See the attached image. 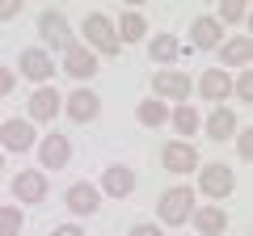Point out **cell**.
Returning <instances> with one entry per match:
<instances>
[{"instance_id":"obj_1","label":"cell","mask_w":253,"mask_h":236,"mask_svg":"<svg viewBox=\"0 0 253 236\" xmlns=\"http://www.w3.org/2000/svg\"><path fill=\"white\" fill-rule=\"evenodd\" d=\"M81 34H84V46H89L93 55H118L123 51L118 38H114V21H110L106 13H89V17L81 21Z\"/></svg>"},{"instance_id":"obj_5","label":"cell","mask_w":253,"mask_h":236,"mask_svg":"<svg viewBox=\"0 0 253 236\" xmlns=\"http://www.w3.org/2000/svg\"><path fill=\"white\" fill-rule=\"evenodd\" d=\"M199 190L207 198H228L236 190V173L228 169L224 160H211V164H199Z\"/></svg>"},{"instance_id":"obj_8","label":"cell","mask_w":253,"mask_h":236,"mask_svg":"<svg viewBox=\"0 0 253 236\" xmlns=\"http://www.w3.org/2000/svg\"><path fill=\"white\" fill-rule=\"evenodd\" d=\"M161 164L169 173H194L203 160H199V148L190 144V139H169V144L161 148Z\"/></svg>"},{"instance_id":"obj_29","label":"cell","mask_w":253,"mask_h":236,"mask_svg":"<svg viewBox=\"0 0 253 236\" xmlns=\"http://www.w3.org/2000/svg\"><path fill=\"white\" fill-rule=\"evenodd\" d=\"M232 139H236V152H241V160H249V148H253V144H249V131L241 127V131H236Z\"/></svg>"},{"instance_id":"obj_24","label":"cell","mask_w":253,"mask_h":236,"mask_svg":"<svg viewBox=\"0 0 253 236\" xmlns=\"http://www.w3.org/2000/svg\"><path fill=\"white\" fill-rule=\"evenodd\" d=\"M135 118H139V127H165L169 122V106L156 101V97H144L135 106Z\"/></svg>"},{"instance_id":"obj_18","label":"cell","mask_w":253,"mask_h":236,"mask_svg":"<svg viewBox=\"0 0 253 236\" xmlns=\"http://www.w3.org/2000/svg\"><path fill=\"white\" fill-rule=\"evenodd\" d=\"M131 190H135V173L126 169V164H106V173H101V190H97V194H110V198H126Z\"/></svg>"},{"instance_id":"obj_22","label":"cell","mask_w":253,"mask_h":236,"mask_svg":"<svg viewBox=\"0 0 253 236\" xmlns=\"http://www.w3.org/2000/svg\"><path fill=\"white\" fill-rule=\"evenodd\" d=\"M148 55H152V64H161V68H169L173 59L181 55V42L173 34H152V42H148Z\"/></svg>"},{"instance_id":"obj_2","label":"cell","mask_w":253,"mask_h":236,"mask_svg":"<svg viewBox=\"0 0 253 236\" xmlns=\"http://www.w3.org/2000/svg\"><path fill=\"white\" fill-rule=\"evenodd\" d=\"M156 211H161V224L165 228L190 224V215H194V190H190V186H173V190H165L161 202H156Z\"/></svg>"},{"instance_id":"obj_32","label":"cell","mask_w":253,"mask_h":236,"mask_svg":"<svg viewBox=\"0 0 253 236\" xmlns=\"http://www.w3.org/2000/svg\"><path fill=\"white\" fill-rule=\"evenodd\" d=\"M51 236H84V232H81V228H76V224H59V228H55Z\"/></svg>"},{"instance_id":"obj_21","label":"cell","mask_w":253,"mask_h":236,"mask_svg":"<svg viewBox=\"0 0 253 236\" xmlns=\"http://www.w3.org/2000/svg\"><path fill=\"white\" fill-rule=\"evenodd\" d=\"M190 34H194V46H199V51H215V46L224 42V26H219L215 17H194Z\"/></svg>"},{"instance_id":"obj_34","label":"cell","mask_w":253,"mask_h":236,"mask_svg":"<svg viewBox=\"0 0 253 236\" xmlns=\"http://www.w3.org/2000/svg\"><path fill=\"white\" fill-rule=\"evenodd\" d=\"M17 236H26V232H17Z\"/></svg>"},{"instance_id":"obj_17","label":"cell","mask_w":253,"mask_h":236,"mask_svg":"<svg viewBox=\"0 0 253 236\" xmlns=\"http://www.w3.org/2000/svg\"><path fill=\"white\" fill-rule=\"evenodd\" d=\"M63 72H68V76H76V80H89V76L97 72V55H93L84 42L68 46V51H63Z\"/></svg>"},{"instance_id":"obj_6","label":"cell","mask_w":253,"mask_h":236,"mask_svg":"<svg viewBox=\"0 0 253 236\" xmlns=\"http://www.w3.org/2000/svg\"><path fill=\"white\" fill-rule=\"evenodd\" d=\"M38 148V131L30 118H4L0 122V152H30Z\"/></svg>"},{"instance_id":"obj_23","label":"cell","mask_w":253,"mask_h":236,"mask_svg":"<svg viewBox=\"0 0 253 236\" xmlns=\"http://www.w3.org/2000/svg\"><path fill=\"white\" fill-rule=\"evenodd\" d=\"M169 122H173L177 135H194V131H203V118H199V110L190 106V101H181V106L169 110Z\"/></svg>"},{"instance_id":"obj_9","label":"cell","mask_w":253,"mask_h":236,"mask_svg":"<svg viewBox=\"0 0 253 236\" xmlns=\"http://www.w3.org/2000/svg\"><path fill=\"white\" fill-rule=\"evenodd\" d=\"M215 55H219V68H241V72H249V59H253V38L249 34H232V38H224V42L215 46Z\"/></svg>"},{"instance_id":"obj_13","label":"cell","mask_w":253,"mask_h":236,"mask_svg":"<svg viewBox=\"0 0 253 236\" xmlns=\"http://www.w3.org/2000/svg\"><path fill=\"white\" fill-rule=\"evenodd\" d=\"M199 93H203V101L228 106V97H232V72H224V68H207V72L199 76Z\"/></svg>"},{"instance_id":"obj_12","label":"cell","mask_w":253,"mask_h":236,"mask_svg":"<svg viewBox=\"0 0 253 236\" xmlns=\"http://www.w3.org/2000/svg\"><path fill=\"white\" fill-rule=\"evenodd\" d=\"M13 198L17 202H42L46 198V173L42 169H21L17 177H13Z\"/></svg>"},{"instance_id":"obj_33","label":"cell","mask_w":253,"mask_h":236,"mask_svg":"<svg viewBox=\"0 0 253 236\" xmlns=\"http://www.w3.org/2000/svg\"><path fill=\"white\" fill-rule=\"evenodd\" d=\"M0 169H4V152H0Z\"/></svg>"},{"instance_id":"obj_11","label":"cell","mask_w":253,"mask_h":236,"mask_svg":"<svg viewBox=\"0 0 253 236\" xmlns=\"http://www.w3.org/2000/svg\"><path fill=\"white\" fill-rule=\"evenodd\" d=\"M63 114L72 118V122H93V118L101 114V97L93 89H72L63 97Z\"/></svg>"},{"instance_id":"obj_7","label":"cell","mask_w":253,"mask_h":236,"mask_svg":"<svg viewBox=\"0 0 253 236\" xmlns=\"http://www.w3.org/2000/svg\"><path fill=\"white\" fill-rule=\"evenodd\" d=\"M17 72L26 76V80H34L38 89H42V84L55 76V59L42 51V46H26V51L17 55Z\"/></svg>"},{"instance_id":"obj_25","label":"cell","mask_w":253,"mask_h":236,"mask_svg":"<svg viewBox=\"0 0 253 236\" xmlns=\"http://www.w3.org/2000/svg\"><path fill=\"white\" fill-rule=\"evenodd\" d=\"M21 228H26V211L21 207H0V236H17Z\"/></svg>"},{"instance_id":"obj_27","label":"cell","mask_w":253,"mask_h":236,"mask_svg":"<svg viewBox=\"0 0 253 236\" xmlns=\"http://www.w3.org/2000/svg\"><path fill=\"white\" fill-rule=\"evenodd\" d=\"M232 97H236V101H249V97H253V76H249V72L232 76Z\"/></svg>"},{"instance_id":"obj_30","label":"cell","mask_w":253,"mask_h":236,"mask_svg":"<svg viewBox=\"0 0 253 236\" xmlns=\"http://www.w3.org/2000/svg\"><path fill=\"white\" fill-rule=\"evenodd\" d=\"M13 84H17V76H13L9 68H0V97H9V93H13Z\"/></svg>"},{"instance_id":"obj_16","label":"cell","mask_w":253,"mask_h":236,"mask_svg":"<svg viewBox=\"0 0 253 236\" xmlns=\"http://www.w3.org/2000/svg\"><path fill=\"white\" fill-rule=\"evenodd\" d=\"M59 89H51V84H42V89H34V97H30V122H51V118H59Z\"/></svg>"},{"instance_id":"obj_19","label":"cell","mask_w":253,"mask_h":236,"mask_svg":"<svg viewBox=\"0 0 253 236\" xmlns=\"http://www.w3.org/2000/svg\"><path fill=\"white\" fill-rule=\"evenodd\" d=\"M194 232L199 236H224L228 232V211L215 207V202H207V207H194Z\"/></svg>"},{"instance_id":"obj_31","label":"cell","mask_w":253,"mask_h":236,"mask_svg":"<svg viewBox=\"0 0 253 236\" xmlns=\"http://www.w3.org/2000/svg\"><path fill=\"white\" fill-rule=\"evenodd\" d=\"M126 236H161V224H135Z\"/></svg>"},{"instance_id":"obj_4","label":"cell","mask_w":253,"mask_h":236,"mask_svg":"<svg viewBox=\"0 0 253 236\" xmlns=\"http://www.w3.org/2000/svg\"><path fill=\"white\" fill-rule=\"evenodd\" d=\"M38 34H42V51H46V55L76 46L72 26H68V17H63L59 9H42V13H38Z\"/></svg>"},{"instance_id":"obj_3","label":"cell","mask_w":253,"mask_h":236,"mask_svg":"<svg viewBox=\"0 0 253 236\" xmlns=\"http://www.w3.org/2000/svg\"><path fill=\"white\" fill-rule=\"evenodd\" d=\"M190 89H194V80H190L186 72H177V68H156L152 72V97L165 101V106H181V101H190Z\"/></svg>"},{"instance_id":"obj_10","label":"cell","mask_w":253,"mask_h":236,"mask_svg":"<svg viewBox=\"0 0 253 236\" xmlns=\"http://www.w3.org/2000/svg\"><path fill=\"white\" fill-rule=\"evenodd\" d=\"M63 207L72 211V215H97L101 211V194H97V186L93 182H72L68 186V194H63Z\"/></svg>"},{"instance_id":"obj_26","label":"cell","mask_w":253,"mask_h":236,"mask_svg":"<svg viewBox=\"0 0 253 236\" xmlns=\"http://www.w3.org/2000/svg\"><path fill=\"white\" fill-rule=\"evenodd\" d=\"M245 17H249V9H245L241 0H219V9H215L219 26H232V21H245Z\"/></svg>"},{"instance_id":"obj_14","label":"cell","mask_w":253,"mask_h":236,"mask_svg":"<svg viewBox=\"0 0 253 236\" xmlns=\"http://www.w3.org/2000/svg\"><path fill=\"white\" fill-rule=\"evenodd\" d=\"M38 160H42V169H68V160H72V139L68 135H42L38 139Z\"/></svg>"},{"instance_id":"obj_20","label":"cell","mask_w":253,"mask_h":236,"mask_svg":"<svg viewBox=\"0 0 253 236\" xmlns=\"http://www.w3.org/2000/svg\"><path fill=\"white\" fill-rule=\"evenodd\" d=\"M148 34V21H144V13L139 9H123V17H118V26H114V38H118V46H131V42H139V38Z\"/></svg>"},{"instance_id":"obj_28","label":"cell","mask_w":253,"mask_h":236,"mask_svg":"<svg viewBox=\"0 0 253 236\" xmlns=\"http://www.w3.org/2000/svg\"><path fill=\"white\" fill-rule=\"evenodd\" d=\"M21 13V0H0V21H13Z\"/></svg>"},{"instance_id":"obj_15","label":"cell","mask_w":253,"mask_h":236,"mask_svg":"<svg viewBox=\"0 0 253 236\" xmlns=\"http://www.w3.org/2000/svg\"><path fill=\"white\" fill-rule=\"evenodd\" d=\"M203 131H207V139H215V144H228V139L241 131V122H236L232 106H215L207 118H203Z\"/></svg>"}]
</instances>
